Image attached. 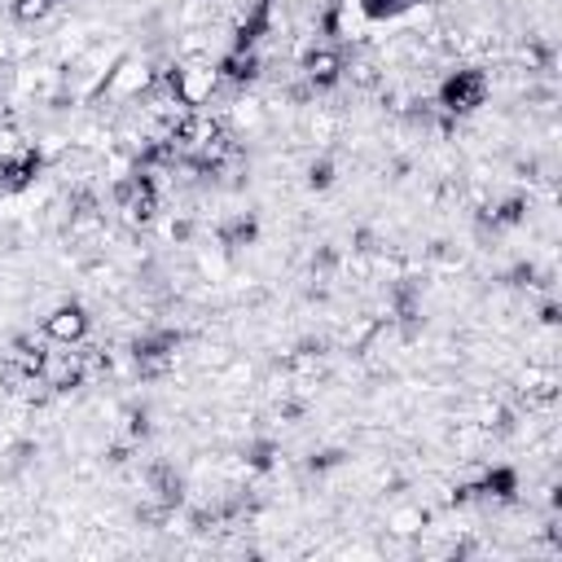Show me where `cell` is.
Returning a JSON list of instances; mask_svg holds the SVG:
<instances>
[{
  "instance_id": "6da1fadb",
  "label": "cell",
  "mask_w": 562,
  "mask_h": 562,
  "mask_svg": "<svg viewBox=\"0 0 562 562\" xmlns=\"http://www.w3.org/2000/svg\"><path fill=\"white\" fill-rule=\"evenodd\" d=\"M487 101V75L474 70V66H461L452 70L443 83H439V105L448 114H465V110H479Z\"/></svg>"
},
{
  "instance_id": "7a4b0ae2",
  "label": "cell",
  "mask_w": 562,
  "mask_h": 562,
  "mask_svg": "<svg viewBox=\"0 0 562 562\" xmlns=\"http://www.w3.org/2000/svg\"><path fill=\"white\" fill-rule=\"evenodd\" d=\"M83 334H88V316H83V307H57V312L44 321V338H48V342L75 347V342H83Z\"/></svg>"
}]
</instances>
